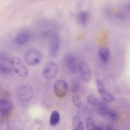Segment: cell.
<instances>
[{"label": "cell", "instance_id": "19", "mask_svg": "<svg viewBox=\"0 0 130 130\" xmlns=\"http://www.w3.org/2000/svg\"><path fill=\"white\" fill-rule=\"evenodd\" d=\"M87 101L88 103L92 105H98L100 102L96 96L92 94L88 96Z\"/></svg>", "mask_w": 130, "mask_h": 130}, {"label": "cell", "instance_id": "2", "mask_svg": "<svg viewBox=\"0 0 130 130\" xmlns=\"http://www.w3.org/2000/svg\"><path fill=\"white\" fill-rule=\"evenodd\" d=\"M11 63L13 70L19 76L25 77L27 75L28 70L19 57L17 56L12 57L11 58Z\"/></svg>", "mask_w": 130, "mask_h": 130}, {"label": "cell", "instance_id": "20", "mask_svg": "<svg viewBox=\"0 0 130 130\" xmlns=\"http://www.w3.org/2000/svg\"><path fill=\"white\" fill-rule=\"evenodd\" d=\"M95 126L94 120L92 118L89 117L87 119L86 123V126L87 129L94 130Z\"/></svg>", "mask_w": 130, "mask_h": 130}, {"label": "cell", "instance_id": "16", "mask_svg": "<svg viewBox=\"0 0 130 130\" xmlns=\"http://www.w3.org/2000/svg\"><path fill=\"white\" fill-rule=\"evenodd\" d=\"M72 125L74 129L82 130L84 129V125L82 122L77 116H74L72 121Z\"/></svg>", "mask_w": 130, "mask_h": 130}, {"label": "cell", "instance_id": "14", "mask_svg": "<svg viewBox=\"0 0 130 130\" xmlns=\"http://www.w3.org/2000/svg\"><path fill=\"white\" fill-rule=\"evenodd\" d=\"M98 54L99 58L104 63L108 61L110 56V52L108 49L105 47H102L98 50Z\"/></svg>", "mask_w": 130, "mask_h": 130}, {"label": "cell", "instance_id": "6", "mask_svg": "<svg viewBox=\"0 0 130 130\" xmlns=\"http://www.w3.org/2000/svg\"><path fill=\"white\" fill-rule=\"evenodd\" d=\"M7 53L3 52L0 54V72L3 74H10L12 70L10 58Z\"/></svg>", "mask_w": 130, "mask_h": 130}, {"label": "cell", "instance_id": "5", "mask_svg": "<svg viewBox=\"0 0 130 130\" xmlns=\"http://www.w3.org/2000/svg\"><path fill=\"white\" fill-rule=\"evenodd\" d=\"M58 70V66L56 63L54 61L49 62L44 66L43 70V74L46 78L52 79L56 76Z\"/></svg>", "mask_w": 130, "mask_h": 130}, {"label": "cell", "instance_id": "13", "mask_svg": "<svg viewBox=\"0 0 130 130\" xmlns=\"http://www.w3.org/2000/svg\"><path fill=\"white\" fill-rule=\"evenodd\" d=\"M98 105V111L99 114L103 116H108L109 118L112 111L110 110L107 105L104 102L100 101Z\"/></svg>", "mask_w": 130, "mask_h": 130}, {"label": "cell", "instance_id": "4", "mask_svg": "<svg viewBox=\"0 0 130 130\" xmlns=\"http://www.w3.org/2000/svg\"><path fill=\"white\" fill-rule=\"evenodd\" d=\"M60 39L58 35L53 32L50 36L48 43L49 53L52 57L57 55L60 46Z\"/></svg>", "mask_w": 130, "mask_h": 130}, {"label": "cell", "instance_id": "8", "mask_svg": "<svg viewBox=\"0 0 130 130\" xmlns=\"http://www.w3.org/2000/svg\"><path fill=\"white\" fill-rule=\"evenodd\" d=\"M68 88L67 83L61 79L57 80L54 85L55 92L56 96L59 98H63L66 96L68 92Z\"/></svg>", "mask_w": 130, "mask_h": 130}, {"label": "cell", "instance_id": "18", "mask_svg": "<svg viewBox=\"0 0 130 130\" xmlns=\"http://www.w3.org/2000/svg\"><path fill=\"white\" fill-rule=\"evenodd\" d=\"M88 17V13L85 11L81 12L79 14L78 18L81 24L83 25H85L87 22Z\"/></svg>", "mask_w": 130, "mask_h": 130}, {"label": "cell", "instance_id": "12", "mask_svg": "<svg viewBox=\"0 0 130 130\" xmlns=\"http://www.w3.org/2000/svg\"><path fill=\"white\" fill-rule=\"evenodd\" d=\"M29 34L28 31L25 30H22L19 31L15 37V41L20 45H23L28 41Z\"/></svg>", "mask_w": 130, "mask_h": 130}, {"label": "cell", "instance_id": "11", "mask_svg": "<svg viewBox=\"0 0 130 130\" xmlns=\"http://www.w3.org/2000/svg\"><path fill=\"white\" fill-rule=\"evenodd\" d=\"M65 61L66 67L72 73L76 72L77 64L76 59L73 56L70 54L66 55Z\"/></svg>", "mask_w": 130, "mask_h": 130}, {"label": "cell", "instance_id": "3", "mask_svg": "<svg viewBox=\"0 0 130 130\" xmlns=\"http://www.w3.org/2000/svg\"><path fill=\"white\" fill-rule=\"evenodd\" d=\"M24 59L26 62L31 66L38 64L42 59L41 53L38 50L31 48L28 50L24 55Z\"/></svg>", "mask_w": 130, "mask_h": 130}, {"label": "cell", "instance_id": "7", "mask_svg": "<svg viewBox=\"0 0 130 130\" xmlns=\"http://www.w3.org/2000/svg\"><path fill=\"white\" fill-rule=\"evenodd\" d=\"M34 94L32 88L27 85L21 86L17 91V96L21 101L26 102L29 101L32 98Z\"/></svg>", "mask_w": 130, "mask_h": 130}, {"label": "cell", "instance_id": "9", "mask_svg": "<svg viewBox=\"0 0 130 130\" xmlns=\"http://www.w3.org/2000/svg\"><path fill=\"white\" fill-rule=\"evenodd\" d=\"M78 69L82 80L85 82L89 81L91 77V72L88 64L85 61H82L79 64Z\"/></svg>", "mask_w": 130, "mask_h": 130}, {"label": "cell", "instance_id": "1", "mask_svg": "<svg viewBox=\"0 0 130 130\" xmlns=\"http://www.w3.org/2000/svg\"><path fill=\"white\" fill-rule=\"evenodd\" d=\"M107 8L106 15L113 19L124 20L130 18V3H124L118 6Z\"/></svg>", "mask_w": 130, "mask_h": 130}, {"label": "cell", "instance_id": "10", "mask_svg": "<svg viewBox=\"0 0 130 130\" xmlns=\"http://www.w3.org/2000/svg\"><path fill=\"white\" fill-rule=\"evenodd\" d=\"M13 108V105L9 101L5 99H1L0 111L1 116L6 117L8 116L12 111Z\"/></svg>", "mask_w": 130, "mask_h": 130}, {"label": "cell", "instance_id": "15", "mask_svg": "<svg viewBox=\"0 0 130 130\" xmlns=\"http://www.w3.org/2000/svg\"><path fill=\"white\" fill-rule=\"evenodd\" d=\"M103 99L105 101L109 103L113 102L115 98L111 93L107 91L105 87L98 91Z\"/></svg>", "mask_w": 130, "mask_h": 130}, {"label": "cell", "instance_id": "22", "mask_svg": "<svg viewBox=\"0 0 130 130\" xmlns=\"http://www.w3.org/2000/svg\"><path fill=\"white\" fill-rule=\"evenodd\" d=\"M101 126H95L94 128V130H102L104 129Z\"/></svg>", "mask_w": 130, "mask_h": 130}, {"label": "cell", "instance_id": "21", "mask_svg": "<svg viewBox=\"0 0 130 130\" xmlns=\"http://www.w3.org/2000/svg\"><path fill=\"white\" fill-rule=\"evenodd\" d=\"M72 101L74 104L77 107H80L82 105V101L80 97L78 95L73 96Z\"/></svg>", "mask_w": 130, "mask_h": 130}, {"label": "cell", "instance_id": "17", "mask_svg": "<svg viewBox=\"0 0 130 130\" xmlns=\"http://www.w3.org/2000/svg\"><path fill=\"white\" fill-rule=\"evenodd\" d=\"M60 120V115L59 112L54 110L52 113L50 119V124L52 126L56 125Z\"/></svg>", "mask_w": 130, "mask_h": 130}]
</instances>
